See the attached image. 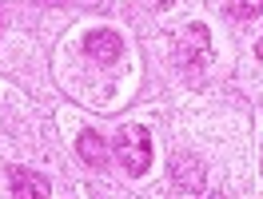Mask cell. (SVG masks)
<instances>
[{
	"label": "cell",
	"instance_id": "6da1fadb",
	"mask_svg": "<svg viewBox=\"0 0 263 199\" xmlns=\"http://www.w3.org/2000/svg\"><path fill=\"white\" fill-rule=\"evenodd\" d=\"M116 160L124 164V171L128 175H144L152 164V140L144 128H124V132L116 135Z\"/></svg>",
	"mask_w": 263,
	"mask_h": 199
},
{
	"label": "cell",
	"instance_id": "7a4b0ae2",
	"mask_svg": "<svg viewBox=\"0 0 263 199\" xmlns=\"http://www.w3.org/2000/svg\"><path fill=\"white\" fill-rule=\"evenodd\" d=\"M8 187H12V195H16V199H48L52 195L48 180L36 175L32 167H24V164L8 167Z\"/></svg>",
	"mask_w": 263,
	"mask_h": 199
},
{
	"label": "cell",
	"instance_id": "3957f363",
	"mask_svg": "<svg viewBox=\"0 0 263 199\" xmlns=\"http://www.w3.org/2000/svg\"><path fill=\"white\" fill-rule=\"evenodd\" d=\"M84 52L92 60H100V64H112V60H120V52H124V40L116 32H108V28H96V32L84 36Z\"/></svg>",
	"mask_w": 263,
	"mask_h": 199
},
{
	"label": "cell",
	"instance_id": "277c9868",
	"mask_svg": "<svg viewBox=\"0 0 263 199\" xmlns=\"http://www.w3.org/2000/svg\"><path fill=\"white\" fill-rule=\"evenodd\" d=\"M192 52L199 56V64H208V56H212V44H208V28H203V24H192V28L180 36V52H176L180 68H192Z\"/></svg>",
	"mask_w": 263,
	"mask_h": 199
},
{
	"label": "cell",
	"instance_id": "5b68a950",
	"mask_svg": "<svg viewBox=\"0 0 263 199\" xmlns=\"http://www.w3.org/2000/svg\"><path fill=\"white\" fill-rule=\"evenodd\" d=\"M76 151H80V160L84 164H108V144H104V135L100 132H80V140H76Z\"/></svg>",
	"mask_w": 263,
	"mask_h": 199
},
{
	"label": "cell",
	"instance_id": "8992f818",
	"mask_svg": "<svg viewBox=\"0 0 263 199\" xmlns=\"http://www.w3.org/2000/svg\"><path fill=\"white\" fill-rule=\"evenodd\" d=\"M228 12L235 20H251L263 12V0H228Z\"/></svg>",
	"mask_w": 263,
	"mask_h": 199
},
{
	"label": "cell",
	"instance_id": "52a82bcc",
	"mask_svg": "<svg viewBox=\"0 0 263 199\" xmlns=\"http://www.w3.org/2000/svg\"><path fill=\"white\" fill-rule=\"evenodd\" d=\"M255 56H263V40H259V44H255Z\"/></svg>",
	"mask_w": 263,
	"mask_h": 199
},
{
	"label": "cell",
	"instance_id": "ba28073f",
	"mask_svg": "<svg viewBox=\"0 0 263 199\" xmlns=\"http://www.w3.org/2000/svg\"><path fill=\"white\" fill-rule=\"evenodd\" d=\"M156 4H167V0H156Z\"/></svg>",
	"mask_w": 263,
	"mask_h": 199
}]
</instances>
